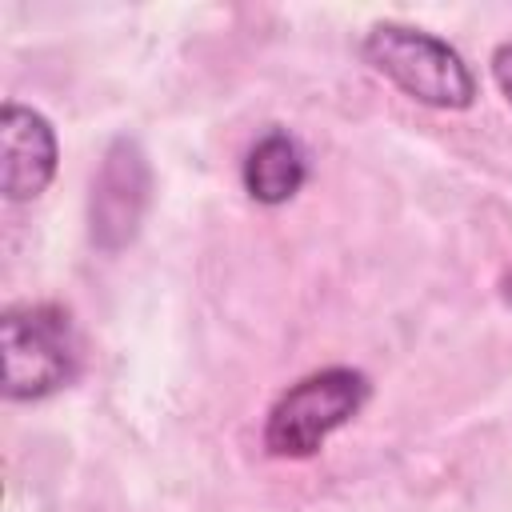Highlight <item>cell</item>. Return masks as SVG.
Masks as SVG:
<instances>
[{
  "mask_svg": "<svg viewBox=\"0 0 512 512\" xmlns=\"http://www.w3.org/2000/svg\"><path fill=\"white\" fill-rule=\"evenodd\" d=\"M56 176V132L52 124L16 100L0 112V188L8 200H36Z\"/></svg>",
  "mask_w": 512,
  "mask_h": 512,
  "instance_id": "obj_5",
  "label": "cell"
},
{
  "mask_svg": "<svg viewBox=\"0 0 512 512\" xmlns=\"http://www.w3.org/2000/svg\"><path fill=\"white\" fill-rule=\"evenodd\" d=\"M4 344V396L8 400H44L72 384L80 368L76 332L64 308L56 304H16L0 320Z\"/></svg>",
  "mask_w": 512,
  "mask_h": 512,
  "instance_id": "obj_2",
  "label": "cell"
},
{
  "mask_svg": "<svg viewBox=\"0 0 512 512\" xmlns=\"http://www.w3.org/2000/svg\"><path fill=\"white\" fill-rule=\"evenodd\" d=\"M148 196H152V172L144 148L128 136H116L92 176V200H88L92 244L100 252L128 248L148 212Z\"/></svg>",
  "mask_w": 512,
  "mask_h": 512,
  "instance_id": "obj_4",
  "label": "cell"
},
{
  "mask_svg": "<svg viewBox=\"0 0 512 512\" xmlns=\"http://www.w3.org/2000/svg\"><path fill=\"white\" fill-rule=\"evenodd\" d=\"M508 300H512V280H508Z\"/></svg>",
  "mask_w": 512,
  "mask_h": 512,
  "instance_id": "obj_8",
  "label": "cell"
},
{
  "mask_svg": "<svg viewBox=\"0 0 512 512\" xmlns=\"http://www.w3.org/2000/svg\"><path fill=\"white\" fill-rule=\"evenodd\" d=\"M368 400V376L356 368H324L292 384L264 420V448L284 460H304L344 428Z\"/></svg>",
  "mask_w": 512,
  "mask_h": 512,
  "instance_id": "obj_3",
  "label": "cell"
},
{
  "mask_svg": "<svg viewBox=\"0 0 512 512\" xmlns=\"http://www.w3.org/2000/svg\"><path fill=\"white\" fill-rule=\"evenodd\" d=\"M308 180V160L296 136L284 128L264 132L244 160V188L256 204H284L292 200Z\"/></svg>",
  "mask_w": 512,
  "mask_h": 512,
  "instance_id": "obj_6",
  "label": "cell"
},
{
  "mask_svg": "<svg viewBox=\"0 0 512 512\" xmlns=\"http://www.w3.org/2000/svg\"><path fill=\"white\" fill-rule=\"evenodd\" d=\"M364 60L392 80L404 96L428 104V108H448L460 112L476 100V80L472 68L456 48L436 40L432 32L408 28V24H372L364 36Z\"/></svg>",
  "mask_w": 512,
  "mask_h": 512,
  "instance_id": "obj_1",
  "label": "cell"
},
{
  "mask_svg": "<svg viewBox=\"0 0 512 512\" xmlns=\"http://www.w3.org/2000/svg\"><path fill=\"white\" fill-rule=\"evenodd\" d=\"M492 80H496V88L508 96V104H512V44H500L496 52H492Z\"/></svg>",
  "mask_w": 512,
  "mask_h": 512,
  "instance_id": "obj_7",
  "label": "cell"
}]
</instances>
